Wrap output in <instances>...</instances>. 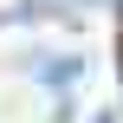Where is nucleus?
<instances>
[{
    "instance_id": "f03ea898",
    "label": "nucleus",
    "mask_w": 123,
    "mask_h": 123,
    "mask_svg": "<svg viewBox=\"0 0 123 123\" xmlns=\"http://www.w3.org/2000/svg\"><path fill=\"white\" fill-rule=\"evenodd\" d=\"M91 123H117V117H110V110H104V117H91Z\"/></svg>"
},
{
    "instance_id": "f257e3e1",
    "label": "nucleus",
    "mask_w": 123,
    "mask_h": 123,
    "mask_svg": "<svg viewBox=\"0 0 123 123\" xmlns=\"http://www.w3.org/2000/svg\"><path fill=\"white\" fill-rule=\"evenodd\" d=\"M32 71H39V91L65 97V91L84 78V58H78V52H58V58H32Z\"/></svg>"
}]
</instances>
